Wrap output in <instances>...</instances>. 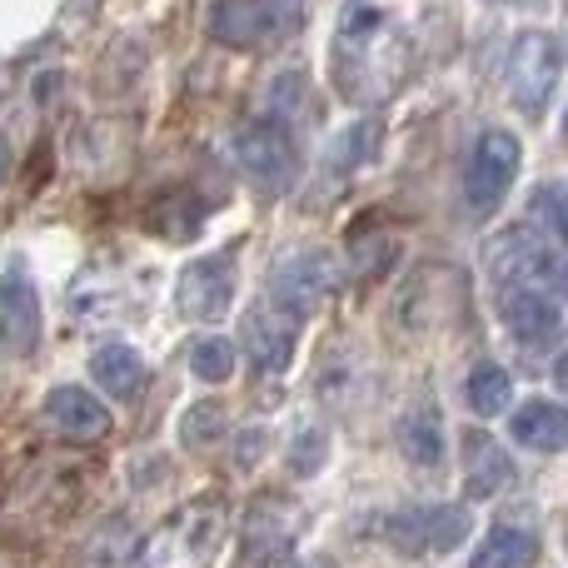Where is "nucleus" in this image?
<instances>
[{"mask_svg": "<svg viewBox=\"0 0 568 568\" xmlns=\"http://www.w3.org/2000/svg\"><path fill=\"white\" fill-rule=\"evenodd\" d=\"M230 534V504L220 489L185 499L135 554V568H210Z\"/></svg>", "mask_w": 568, "mask_h": 568, "instance_id": "obj_1", "label": "nucleus"}, {"mask_svg": "<svg viewBox=\"0 0 568 568\" xmlns=\"http://www.w3.org/2000/svg\"><path fill=\"white\" fill-rule=\"evenodd\" d=\"M484 270L494 290H549L564 294V245L534 235L529 225H514L484 245Z\"/></svg>", "mask_w": 568, "mask_h": 568, "instance_id": "obj_2", "label": "nucleus"}, {"mask_svg": "<svg viewBox=\"0 0 568 568\" xmlns=\"http://www.w3.org/2000/svg\"><path fill=\"white\" fill-rule=\"evenodd\" d=\"M564 80V45L549 30H524L509 45V95L529 120L549 115Z\"/></svg>", "mask_w": 568, "mask_h": 568, "instance_id": "obj_3", "label": "nucleus"}, {"mask_svg": "<svg viewBox=\"0 0 568 568\" xmlns=\"http://www.w3.org/2000/svg\"><path fill=\"white\" fill-rule=\"evenodd\" d=\"M519 165H524L519 140L509 130H484L469 145V160H464V205H469V215L489 220L509 200Z\"/></svg>", "mask_w": 568, "mask_h": 568, "instance_id": "obj_4", "label": "nucleus"}, {"mask_svg": "<svg viewBox=\"0 0 568 568\" xmlns=\"http://www.w3.org/2000/svg\"><path fill=\"white\" fill-rule=\"evenodd\" d=\"M235 160L260 190H284L294 185V170H300V145H294V130L280 115H260L250 125L235 130Z\"/></svg>", "mask_w": 568, "mask_h": 568, "instance_id": "obj_5", "label": "nucleus"}, {"mask_svg": "<svg viewBox=\"0 0 568 568\" xmlns=\"http://www.w3.org/2000/svg\"><path fill=\"white\" fill-rule=\"evenodd\" d=\"M474 529L469 504H434V509H399L384 519V539L399 554H454Z\"/></svg>", "mask_w": 568, "mask_h": 568, "instance_id": "obj_6", "label": "nucleus"}, {"mask_svg": "<svg viewBox=\"0 0 568 568\" xmlns=\"http://www.w3.org/2000/svg\"><path fill=\"white\" fill-rule=\"evenodd\" d=\"M339 284H344L339 260L324 255V250H304V255H284L275 265V275H270V300L304 320V314L324 310V304L339 294Z\"/></svg>", "mask_w": 568, "mask_h": 568, "instance_id": "obj_7", "label": "nucleus"}, {"mask_svg": "<svg viewBox=\"0 0 568 568\" xmlns=\"http://www.w3.org/2000/svg\"><path fill=\"white\" fill-rule=\"evenodd\" d=\"M499 320L524 354H554L564 339V294L549 290H494Z\"/></svg>", "mask_w": 568, "mask_h": 568, "instance_id": "obj_8", "label": "nucleus"}, {"mask_svg": "<svg viewBox=\"0 0 568 568\" xmlns=\"http://www.w3.org/2000/svg\"><path fill=\"white\" fill-rule=\"evenodd\" d=\"M300 509L280 494H260L245 514V539H240V554H245V568H284L294 554V539H300Z\"/></svg>", "mask_w": 568, "mask_h": 568, "instance_id": "obj_9", "label": "nucleus"}, {"mask_svg": "<svg viewBox=\"0 0 568 568\" xmlns=\"http://www.w3.org/2000/svg\"><path fill=\"white\" fill-rule=\"evenodd\" d=\"M0 349L10 359H30L40 349V290L26 260H16L0 275Z\"/></svg>", "mask_w": 568, "mask_h": 568, "instance_id": "obj_10", "label": "nucleus"}, {"mask_svg": "<svg viewBox=\"0 0 568 568\" xmlns=\"http://www.w3.org/2000/svg\"><path fill=\"white\" fill-rule=\"evenodd\" d=\"M175 300L180 314L195 324H215L230 314L235 304V265L225 255H210V260H190L185 275L175 284Z\"/></svg>", "mask_w": 568, "mask_h": 568, "instance_id": "obj_11", "label": "nucleus"}, {"mask_svg": "<svg viewBox=\"0 0 568 568\" xmlns=\"http://www.w3.org/2000/svg\"><path fill=\"white\" fill-rule=\"evenodd\" d=\"M294 344H300V314H290L275 300L250 304L245 314V354L255 359V369L284 374L294 359Z\"/></svg>", "mask_w": 568, "mask_h": 568, "instance_id": "obj_12", "label": "nucleus"}, {"mask_svg": "<svg viewBox=\"0 0 568 568\" xmlns=\"http://www.w3.org/2000/svg\"><path fill=\"white\" fill-rule=\"evenodd\" d=\"M280 0H215V10H210V40L230 50H260L265 40L280 36Z\"/></svg>", "mask_w": 568, "mask_h": 568, "instance_id": "obj_13", "label": "nucleus"}, {"mask_svg": "<svg viewBox=\"0 0 568 568\" xmlns=\"http://www.w3.org/2000/svg\"><path fill=\"white\" fill-rule=\"evenodd\" d=\"M40 414H45L50 429H60L65 439H105L110 434V409L90 389H75V384L50 389Z\"/></svg>", "mask_w": 568, "mask_h": 568, "instance_id": "obj_14", "label": "nucleus"}, {"mask_svg": "<svg viewBox=\"0 0 568 568\" xmlns=\"http://www.w3.org/2000/svg\"><path fill=\"white\" fill-rule=\"evenodd\" d=\"M394 439H399V454L414 464V469H439V464H444L439 404H434V399L404 404V409H399V424H394Z\"/></svg>", "mask_w": 568, "mask_h": 568, "instance_id": "obj_15", "label": "nucleus"}, {"mask_svg": "<svg viewBox=\"0 0 568 568\" xmlns=\"http://www.w3.org/2000/svg\"><path fill=\"white\" fill-rule=\"evenodd\" d=\"M509 479H514L509 454L479 429L464 434V494H469V499H494Z\"/></svg>", "mask_w": 568, "mask_h": 568, "instance_id": "obj_16", "label": "nucleus"}, {"mask_svg": "<svg viewBox=\"0 0 568 568\" xmlns=\"http://www.w3.org/2000/svg\"><path fill=\"white\" fill-rule=\"evenodd\" d=\"M509 434H514V444H524V449H534V454H564L568 414H564V404H554V399H529L514 409Z\"/></svg>", "mask_w": 568, "mask_h": 568, "instance_id": "obj_17", "label": "nucleus"}, {"mask_svg": "<svg viewBox=\"0 0 568 568\" xmlns=\"http://www.w3.org/2000/svg\"><path fill=\"white\" fill-rule=\"evenodd\" d=\"M90 379H95L110 399L130 404L145 389V359H140L130 344H100V349L90 354Z\"/></svg>", "mask_w": 568, "mask_h": 568, "instance_id": "obj_18", "label": "nucleus"}, {"mask_svg": "<svg viewBox=\"0 0 568 568\" xmlns=\"http://www.w3.org/2000/svg\"><path fill=\"white\" fill-rule=\"evenodd\" d=\"M534 559H539V539H534L529 529H519V524H494V529L484 534L469 568H534Z\"/></svg>", "mask_w": 568, "mask_h": 568, "instance_id": "obj_19", "label": "nucleus"}, {"mask_svg": "<svg viewBox=\"0 0 568 568\" xmlns=\"http://www.w3.org/2000/svg\"><path fill=\"white\" fill-rule=\"evenodd\" d=\"M469 409L479 414V419H494V414H504L514 404V379L504 374V364H494V359H479L469 369Z\"/></svg>", "mask_w": 568, "mask_h": 568, "instance_id": "obj_20", "label": "nucleus"}, {"mask_svg": "<svg viewBox=\"0 0 568 568\" xmlns=\"http://www.w3.org/2000/svg\"><path fill=\"white\" fill-rule=\"evenodd\" d=\"M374 150H379V120H354L349 130H339V135L329 140L324 165L329 170H359Z\"/></svg>", "mask_w": 568, "mask_h": 568, "instance_id": "obj_21", "label": "nucleus"}, {"mask_svg": "<svg viewBox=\"0 0 568 568\" xmlns=\"http://www.w3.org/2000/svg\"><path fill=\"white\" fill-rule=\"evenodd\" d=\"M529 230L554 245H564V230H568V200H564V185H539L529 200Z\"/></svg>", "mask_w": 568, "mask_h": 568, "instance_id": "obj_22", "label": "nucleus"}, {"mask_svg": "<svg viewBox=\"0 0 568 568\" xmlns=\"http://www.w3.org/2000/svg\"><path fill=\"white\" fill-rule=\"evenodd\" d=\"M324 459H329V429L314 424V419H304L300 429H294V439H290V474L310 479V474L324 469Z\"/></svg>", "mask_w": 568, "mask_h": 568, "instance_id": "obj_23", "label": "nucleus"}, {"mask_svg": "<svg viewBox=\"0 0 568 568\" xmlns=\"http://www.w3.org/2000/svg\"><path fill=\"white\" fill-rule=\"evenodd\" d=\"M190 374L205 384H225L230 374H235V344L220 339V334L195 339V349H190Z\"/></svg>", "mask_w": 568, "mask_h": 568, "instance_id": "obj_24", "label": "nucleus"}, {"mask_svg": "<svg viewBox=\"0 0 568 568\" xmlns=\"http://www.w3.org/2000/svg\"><path fill=\"white\" fill-rule=\"evenodd\" d=\"M220 434H225V409H220V404H195V409L185 414V424H180V439H185L190 449H210Z\"/></svg>", "mask_w": 568, "mask_h": 568, "instance_id": "obj_25", "label": "nucleus"}, {"mask_svg": "<svg viewBox=\"0 0 568 568\" xmlns=\"http://www.w3.org/2000/svg\"><path fill=\"white\" fill-rule=\"evenodd\" d=\"M6 180H10V140L0 135V185H6Z\"/></svg>", "mask_w": 568, "mask_h": 568, "instance_id": "obj_26", "label": "nucleus"}, {"mask_svg": "<svg viewBox=\"0 0 568 568\" xmlns=\"http://www.w3.org/2000/svg\"><path fill=\"white\" fill-rule=\"evenodd\" d=\"M294 568H339V564L324 559V554H320V559H304V564H294Z\"/></svg>", "mask_w": 568, "mask_h": 568, "instance_id": "obj_27", "label": "nucleus"}]
</instances>
